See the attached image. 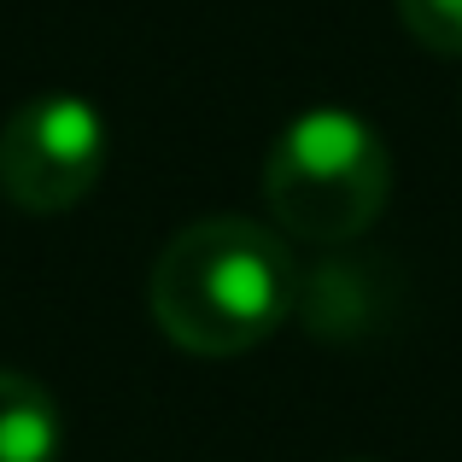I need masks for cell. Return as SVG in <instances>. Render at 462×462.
I'll use <instances>...</instances> for the list:
<instances>
[{"label": "cell", "instance_id": "1", "mask_svg": "<svg viewBox=\"0 0 462 462\" xmlns=\"http://www.w3.org/2000/svg\"><path fill=\"white\" fill-rule=\"evenodd\" d=\"M299 287L305 275L275 228L252 217H199L164 240L147 305L170 346L193 357H240L282 334L299 310Z\"/></svg>", "mask_w": 462, "mask_h": 462}, {"label": "cell", "instance_id": "2", "mask_svg": "<svg viewBox=\"0 0 462 462\" xmlns=\"http://www.w3.org/2000/svg\"><path fill=\"white\" fill-rule=\"evenodd\" d=\"M263 199L282 235L334 252L363 240L393 199V152L346 106L299 112L263 158Z\"/></svg>", "mask_w": 462, "mask_h": 462}, {"label": "cell", "instance_id": "3", "mask_svg": "<svg viewBox=\"0 0 462 462\" xmlns=\"http://www.w3.org/2000/svg\"><path fill=\"white\" fill-rule=\"evenodd\" d=\"M112 152L100 106L82 94H30L0 124V193L30 217H59L94 193Z\"/></svg>", "mask_w": 462, "mask_h": 462}, {"label": "cell", "instance_id": "4", "mask_svg": "<svg viewBox=\"0 0 462 462\" xmlns=\"http://www.w3.org/2000/svg\"><path fill=\"white\" fill-rule=\"evenodd\" d=\"M65 416L35 374L0 369V462H59Z\"/></svg>", "mask_w": 462, "mask_h": 462}, {"label": "cell", "instance_id": "5", "mask_svg": "<svg viewBox=\"0 0 462 462\" xmlns=\"http://www.w3.org/2000/svg\"><path fill=\"white\" fill-rule=\"evenodd\" d=\"M398 18L428 53L462 59V0H398Z\"/></svg>", "mask_w": 462, "mask_h": 462}]
</instances>
